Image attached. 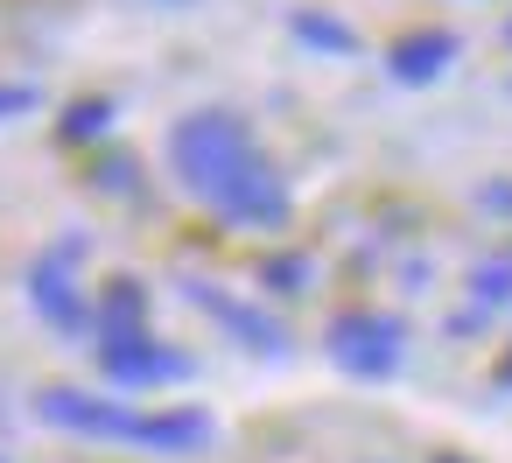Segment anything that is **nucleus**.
Here are the masks:
<instances>
[{"label": "nucleus", "instance_id": "obj_17", "mask_svg": "<svg viewBox=\"0 0 512 463\" xmlns=\"http://www.w3.org/2000/svg\"><path fill=\"white\" fill-rule=\"evenodd\" d=\"M435 463H463V456H435Z\"/></svg>", "mask_w": 512, "mask_h": 463}, {"label": "nucleus", "instance_id": "obj_7", "mask_svg": "<svg viewBox=\"0 0 512 463\" xmlns=\"http://www.w3.org/2000/svg\"><path fill=\"white\" fill-rule=\"evenodd\" d=\"M456 57H463V43H456L449 29H414V36H400V43L386 50V78H393V85H435Z\"/></svg>", "mask_w": 512, "mask_h": 463}, {"label": "nucleus", "instance_id": "obj_9", "mask_svg": "<svg viewBox=\"0 0 512 463\" xmlns=\"http://www.w3.org/2000/svg\"><path fill=\"white\" fill-rule=\"evenodd\" d=\"M505 302H512V260H484V267L470 274V316L449 323V330H470V323H484V316L505 309Z\"/></svg>", "mask_w": 512, "mask_h": 463}, {"label": "nucleus", "instance_id": "obj_19", "mask_svg": "<svg viewBox=\"0 0 512 463\" xmlns=\"http://www.w3.org/2000/svg\"><path fill=\"white\" fill-rule=\"evenodd\" d=\"M505 36H512V29H505Z\"/></svg>", "mask_w": 512, "mask_h": 463}, {"label": "nucleus", "instance_id": "obj_11", "mask_svg": "<svg viewBox=\"0 0 512 463\" xmlns=\"http://www.w3.org/2000/svg\"><path fill=\"white\" fill-rule=\"evenodd\" d=\"M99 330H148V295H141V281H113V288H106Z\"/></svg>", "mask_w": 512, "mask_h": 463}, {"label": "nucleus", "instance_id": "obj_18", "mask_svg": "<svg viewBox=\"0 0 512 463\" xmlns=\"http://www.w3.org/2000/svg\"><path fill=\"white\" fill-rule=\"evenodd\" d=\"M169 8H190V0H169Z\"/></svg>", "mask_w": 512, "mask_h": 463}, {"label": "nucleus", "instance_id": "obj_6", "mask_svg": "<svg viewBox=\"0 0 512 463\" xmlns=\"http://www.w3.org/2000/svg\"><path fill=\"white\" fill-rule=\"evenodd\" d=\"M211 435H218V421L204 407H155L134 421V449H155V456H197V449H211Z\"/></svg>", "mask_w": 512, "mask_h": 463}, {"label": "nucleus", "instance_id": "obj_5", "mask_svg": "<svg viewBox=\"0 0 512 463\" xmlns=\"http://www.w3.org/2000/svg\"><path fill=\"white\" fill-rule=\"evenodd\" d=\"M29 302H36V316H43L50 330H64V337L92 330V302L78 295V281H71V260H64V246H57V253H43V260L29 267Z\"/></svg>", "mask_w": 512, "mask_h": 463}, {"label": "nucleus", "instance_id": "obj_15", "mask_svg": "<svg viewBox=\"0 0 512 463\" xmlns=\"http://www.w3.org/2000/svg\"><path fill=\"white\" fill-rule=\"evenodd\" d=\"M99 183H106V190H120V197H134V190H141V176H134V162H127V155H120V162H99Z\"/></svg>", "mask_w": 512, "mask_h": 463}, {"label": "nucleus", "instance_id": "obj_13", "mask_svg": "<svg viewBox=\"0 0 512 463\" xmlns=\"http://www.w3.org/2000/svg\"><path fill=\"white\" fill-rule=\"evenodd\" d=\"M274 295H309V260H267L260 267Z\"/></svg>", "mask_w": 512, "mask_h": 463}, {"label": "nucleus", "instance_id": "obj_3", "mask_svg": "<svg viewBox=\"0 0 512 463\" xmlns=\"http://www.w3.org/2000/svg\"><path fill=\"white\" fill-rule=\"evenodd\" d=\"M99 365H106V379L127 386V393H141V386H176V379L197 372L183 351L155 344V330H99Z\"/></svg>", "mask_w": 512, "mask_h": 463}, {"label": "nucleus", "instance_id": "obj_8", "mask_svg": "<svg viewBox=\"0 0 512 463\" xmlns=\"http://www.w3.org/2000/svg\"><path fill=\"white\" fill-rule=\"evenodd\" d=\"M190 302H197V309H211L225 330H239V337H246L260 358H281V351H288V337H281V323H274V316H260V309H246V302L218 295L211 281H190Z\"/></svg>", "mask_w": 512, "mask_h": 463}, {"label": "nucleus", "instance_id": "obj_4", "mask_svg": "<svg viewBox=\"0 0 512 463\" xmlns=\"http://www.w3.org/2000/svg\"><path fill=\"white\" fill-rule=\"evenodd\" d=\"M36 414L64 435H85V442H134V407L113 400V393H85V386H43L36 393Z\"/></svg>", "mask_w": 512, "mask_h": 463}, {"label": "nucleus", "instance_id": "obj_16", "mask_svg": "<svg viewBox=\"0 0 512 463\" xmlns=\"http://www.w3.org/2000/svg\"><path fill=\"white\" fill-rule=\"evenodd\" d=\"M498 379H505V393H512V358H505V372H498Z\"/></svg>", "mask_w": 512, "mask_h": 463}, {"label": "nucleus", "instance_id": "obj_14", "mask_svg": "<svg viewBox=\"0 0 512 463\" xmlns=\"http://www.w3.org/2000/svg\"><path fill=\"white\" fill-rule=\"evenodd\" d=\"M43 99H36V85H0V120H22V113H36Z\"/></svg>", "mask_w": 512, "mask_h": 463}, {"label": "nucleus", "instance_id": "obj_10", "mask_svg": "<svg viewBox=\"0 0 512 463\" xmlns=\"http://www.w3.org/2000/svg\"><path fill=\"white\" fill-rule=\"evenodd\" d=\"M288 29H295L302 43H316L323 57H351V50H358V29H351V22H337V15H316V8H302Z\"/></svg>", "mask_w": 512, "mask_h": 463}, {"label": "nucleus", "instance_id": "obj_1", "mask_svg": "<svg viewBox=\"0 0 512 463\" xmlns=\"http://www.w3.org/2000/svg\"><path fill=\"white\" fill-rule=\"evenodd\" d=\"M169 162H176V183L225 225L239 232H281L288 225V183L274 176V162L260 155L253 127L239 113H190L169 127Z\"/></svg>", "mask_w": 512, "mask_h": 463}, {"label": "nucleus", "instance_id": "obj_12", "mask_svg": "<svg viewBox=\"0 0 512 463\" xmlns=\"http://www.w3.org/2000/svg\"><path fill=\"white\" fill-rule=\"evenodd\" d=\"M113 127V106L106 99H78L71 113H64V141H99Z\"/></svg>", "mask_w": 512, "mask_h": 463}, {"label": "nucleus", "instance_id": "obj_2", "mask_svg": "<svg viewBox=\"0 0 512 463\" xmlns=\"http://www.w3.org/2000/svg\"><path fill=\"white\" fill-rule=\"evenodd\" d=\"M330 358H337L351 379H386V372H400V358H407V323L386 316V309H351V316L330 323Z\"/></svg>", "mask_w": 512, "mask_h": 463}]
</instances>
